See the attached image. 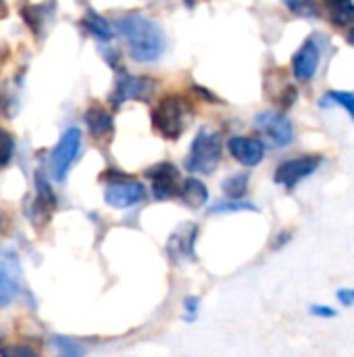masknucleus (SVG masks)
Here are the masks:
<instances>
[{"instance_id":"obj_23","label":"nucleus","mask_w":354,"mask_h":357,"mask_svg":"<svg viewBox=\"0 0 354 357\" xmlns=\"http://www.w3.org/2000/svg\"><path fill=\"white\" fill-rule=\"evenodd\" d=\"M13 153H15V140L6 130L0 128V167L8 165V161L13 159Z\"/></svg>"},{"instance_id":"obj_6","label":"nucleus","mask_w":354,"mask_h":357,"mask_svg":"<svg viewBox=\"0 0 354 357\" xmlns=\"http://www.w3.org/2000/svg\"><path fill=\"white\" fill-rule=\"evenodd\" d=\"M152 92H154V82L150 77L123 73L115 84L111 102H113V107H121L127 100H146V98H150Z\"/></svg>"},{"instance_id":"obj_22","label":"nucleus","mask_w":354,"mask_h":357,"mask_svg":"<svg viewBox=\"0 0 354 357\" xmlns=\"http://www.w3.org/2000/svg\"><path fill=\"white\" fill-rule=\"evenodd\" d=\"M211 211L213 213H234V211H257V207L252 203L242 201V199H230V201L217 203Z\"/></svg>"},{"instance_id":"obj_28","label":"nucleus","mask_w":354,"mask_h":357,"mask_svg":"<svg viewBox=\"0 0 354 357\" xmlns=\"http://www.w3.org/2000/svg\"><path fill=\"white\" fill-rule=\"evenodd\" d=\"M184 307H186V312L196 314V312H198V299H196V297H188V299L184 301Z\"/></svg>"},{"instance_id":"obj_17","label":"nucleus","mask_w":354,"mask_h":357,"mask_svg":"<svg viewBox=\"0 0 354 357\" xmlns=\"http://www.w3.org/2000/svg\"><path fill=\"white\" fill-rule=\"evenodd\" d=\"M88 132L94 138H102L113 132V117L102 109V107H90L83 115Z\"/></svg>"},{"instance_id":"obj_13","label":"nucleus","mask_w":354,"mask_h":357,"mask_svg":"<svg viewBox=\"0 0 354 357\" xmlns=\"http://www.w3.org/2000/svg\"><path fill=\"white\" fill-rule=\"evenodd\" d=\"M198 238V228L194 224H184L179 226L169 243H167V251L173 259H186V257H194V243Z\"/></svg>"},{"instance_id":"obj_16","label":"nucleus","mask_w":354,"mask_h":357,"mask_svg":"<svg viewBox=\"0 0 354 357\" xmlns=\"http://www.w3.org/2000/svg\"><path fill=\"white\" fill-rule=\"evenodd\" d=\"M323 8L336 27H348L354 23V0H323Z\"/></svg>"},{"instance_id":"obj_9","label":"nucleus","mask_w":354,"mask_h":357,"mask_svg":"<svg viewBox=\"0 0 354 357\" xmlns=\"http://www.w3.org/2000/svg\"><path fill=\"white\" fill-rule=\"evenodd\" d=\"M146 176L152 182V195L159 201L173 199L179 195V172L173 163H159L152 169L146 172Z\"/></svg>"},{"instance_id":"obj_2","label":"nucleus","mask_w":354,"mask_h":357,"mask_svg":"<svg viewBox=\"0 0 354 357\" xmlns=\"http://www.w3.org/2000/svg\"><path fill=\"white\" fill-rule=\"evenodd\" d=\"M221 155H223L221 134L211 128H202L192 140L186 167L194 174H213L221 161Z\"/></svg>"},{"instance_id":"obj_1","label":"nucleus","mask_w":354,"mask_h":357,"mask_svg":"<svg viewBox=\"0 0 354 357\" xmlns=\"http://www.w3.org/2000/svg\"><path fill=\"white\" fill-rule=\"evenodd\" d=\"M117 29L123 36L131 59L138 63H152L156 61L167 46L165 33L161 25L144 15H125L117 21Z\"/></svg>"},{"instance_id":"obj_4","label":"nucleus","mask_w":354,"mask_h":357,"mask_svg":"<svg viewBox=\"0 0 354 357\" xmlns=\"http://www.w3.org/2000/svg\"><path fill=\"white\" fill-rule=\"evenodd\" d=\"M79 149H81V132L77 128L65 130L61 140L56 142V146L50 153V176L54 180H58V182L65 180L73 161L79 155Z\"/></svg>"},{"instance_id":"obj_20","label":"nucleus","mask_w":354,"mask_h":357,"mask_svg":"<svg viewBox=\"0 0 354 357\" xmlns=\"http://www.w3.org/2000/svg\"><path fill=\"white\" fill-rule=\"evenodd\" d=\"M284 4L290 8V13L305 17V19H317L321 15L319 4L315 0H284Z\"/></svg>"},{"instance_id":"obj_25","label":"nucleus","mask_w":354,"mask_h":357,"mask_svg":"<svg viewBox=\"0 0 354 357\" xmlns=\"http://www.w3.org/2000/svg\"><path fill=\"white\" fill-rule=\"evenodd\" d=\"M54 345L61 349V356L58 357H81V349H79L73 341H67V339L56 337V339H54Z\"/></svg>"},{"instance_id":"obj_3","label":"nucleus","mask_w":354,"mask_h":357,"mask_svg":"<svg viewBox=\"0 0 354 357\" xmlns=\"http://www.w3.org/2000/svg\"><path fill=\"white\" fill-rule=\"evenodd\" d=\"M150 121H152V128L163 136V138H179L184 128L188 126V107L184 102L182 96H163L152 113H150Z\"/></svg>"},{"instance_id":"obj_15","label":"nucleus","mask_w":354,"mask_h":357,"mask_svg":"<svg viewBox=\"0 0 354 357\" xmlns=\"http://www.w3.org/2000/svg\"><path fill=\"white\" fill-rule=\"evenodd\" d=\"M179 197L190 209H200L209 201V188L198 178H186L179 184Z\"/></svg>"},{"instance_id":"obj_27","label":"nucleus","mask_w":354,"mask_h":357,"mask_svg":"<svg viewBox=\"0 0 354 357\" xmlns=\"http://www.w3.org/2000/svg\"><path fill=\"white\" fill-rule=\"evenodd\" d=\"M336 297H338V301H340L344 307L354 305V289H340Z\"/></svg>"},{"instance_id":"obj_21","label":"nucleus","mask_w":354,"mask_h":357,"mask_svg":"<svg viewBox=\"0 0 354 357\" xmlns=\"http://www.w3.org/2000/svg\"><path fill=\"white\" fill-rule=\"evenodd\" d=\"M325 105H338V107H344V109L351 113V117L354 119V94H351V92L334 90V92H330V94H325V96L321 98V107H325Z\"/></svg>"},{"instance_id":"obj_14","label":"nucleus","mask_w":354,"mask_h":357,"mask_svg":"<svg viewBox=\"0 0 354 357\" xmlns=\"http://www.w3.org/2000/svg\"><path fill=\"white\" fill-rule=\"evenodd\" d=\"M54 207H56L54 190H52V186H50L48 178H46L42 172H38V174H35V199H33V211H35L40 218L48 220V215L54 211Z\"/></svg>"},{"instance_id":"obj_12","label":"nucleus","mask_w":354,"mask_h":357,"mask_svg":"<svg viewBox=\"0 0 354 357\" xmlns=\"http://www.w3.org/2000/svg\"><path fill=\"white\" fill-rule=\"evenodd\" d=\"M19 295V264L13 253L0 255V305H8Z\"/></svg>"},{"instance_id":"obj_30","label":"nucleus","mask_w":354,"mask_h":357,"mask_svg":"<svg viewBox=\"0 0 354 357\" xmlns=\"http://www.w3.org/2000/svg\"><path fill=\"white\" fill-rule=\"evenodd\" d=\"M348 42H351V44L354 46V27L351 29V31H348Z\"/></svg>"},{"instance_id":"obj_29","label":"nucleus","mask_w":354,"mask_h":357,"mask_svg":"<svg viewBox=\"0 0 354 357\" xmlns=\"http://www.w3.org/2000/svg\"><path fill=\"white\" fill-rule=\"evenodd\" d=\"M286 241H290V232H282V236H280V238H275V247L286 245Z\"/></svg>"},{"instance_id":"obj_8","label":"nucleus","mask_w":354,"mask_h":357,"mask_svg":"<svg viewBox=\"0 0 354 357\" xmlns=\"http://www.w3.org/2000/svg\"><path fill=\"white\" fill-rule=\"evenodd\" d=\"M144 197H146L144 184L138 180H129V178L108 182V186L104 188V201H106V205H111L115 209L134 207L140 201H144Z\"/></svg>"},{"instance_id":"obj_18","label":"nucleus","mask_w":354,"mask_h":357,"mask_svg":"<svg viewBox=\"0 0 354 357\" xmlns=\"http://www.w3.org/2000/svg\"><path fill=\"white\" fill-rule=\"evenodd\" d=\"M83 25H86V29H88L94 38H98V40H102V42H108V40H113V36H115L111 23H108L102 15L94 13V10H88V13H86Z\"/></svg>"},{"instance_id":"obj_5","label":"nucleus","mask_w":354,"mask_h":357,"mask_svg":"<svg viewBox=\"0 0 354 357\" xmlns=\"http://www.w3.org/2000/svg\"><path fill=\"white\" fill-rule=\"evenodd\" d=\"M323 163V157L321 155H305V157H296V159H288L284 163L277 165L275 174H273V180L275 184L292 190L296 188L303 180H307L309 176H313Z\"/></svg>"},{"instance_id":"obj_10","label":"nucleus","mask_w":354,"mask_h":357,"mask_svg":"<svg viewBox=\"0 0 354 357\" xmlns=\"http://www.w3.org/2000/svg\"><path fill=\"white\" fill-rule=\"evenodd\" d=\"M321 63V48L315 38H309L292 56V73L298 82H311Z\"/></svg>"},{"instance_id":"obj_26","label":"nucleus","mask_w":354,"mask_h":357,"mask_svg":"<svg viewBox=\"0 0 354 357\" xmlns=\"http://www.w3.org/2000/svg\"><path fill=\"white\" fill-rule=\"evenodd\" d=\"M311 314L317 316V318H336L338 316V312L334 307H328V305H313Z\"/></svg>"},{"instance_id":"obj_7","label":"nucleus","mask_w":354,"mask_h":357,"mask_svg":"<svg viewBox=\"0 0 354 357\" xmlns=\"http://www.w3.org/2000/svg\"><path fill=\"white\" fill-rule=\"evenodd\" d=\"M255 128L261 130L275 146H288L294 140V126L292 121L275 111H265L255 117Z\"/></svg>"},{"instance_id":"obj_24","label":"nucleus","mask_w":354,"mask_h":357,"mask_svg":"<svg viewBox=\"0 0 354 357\" xmlns=\"http://www.w3.org/2000/svg\"><path fill=\"white\" fill-rule=\"evenodd\" d=\"M0 357H40L29 345H6L0 349Z\"/></svg>"},{"instance_id":"obj_19","label":"nucleus","mask_w":354,"mask_h":357,"mask_svg":"<svg viewBox=\"0 0 354 357\" xmlns=\"http://www.w3.org/2000/svg\"><path fill=\"white\" fill-rule=\"evenodd\" d=\"M221 188L230 199H242L248 192V174H234L225 178Z\"/></svg>"},{"instance_id":"obj_11","label":"nucleus","mask_w":354,"mask_h":357,"mask_svg":"<svg viewBox=\"0 0 354 357\" xmlns=\"http://www.w3.org/2000/svg\"><path fill=\"white\" fill-rule=\"evenodd\" d=\"M227 149H230V155L246 167H255L265 159V144L259 138L234 136L227 140Z\"/></svg>"}]
</instances>
